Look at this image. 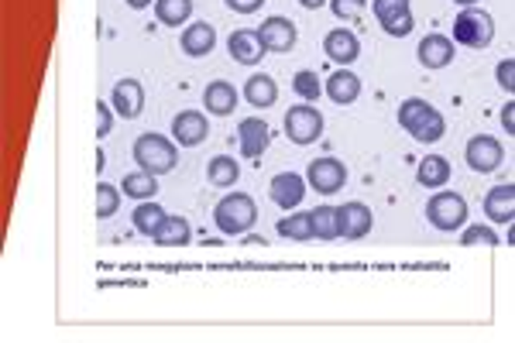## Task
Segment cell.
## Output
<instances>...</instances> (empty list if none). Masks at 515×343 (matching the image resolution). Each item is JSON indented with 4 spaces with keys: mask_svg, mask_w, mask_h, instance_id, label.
<instances>
[{
    "mask_svg": "<svg viewBox=\"0 0 515 343\" xmlns=\"http://www.w3.org/2000/svg\"><path fill=\"white\" fill-rule=\"evenodd\" d=\"M399 128L402 131H409L416 141H422V145H433V141H440L443 131H447L440 110H433V107H430L426 100H420V96H409V100L399 107Z\"/></svg>",
    "mask_w": 515,
    "mask_h": 343,
    "instance_id": "1",
    "label": "cell"
},
{
    "mask_svg": "<svg viewBox=\"0 0 515 343\" xmlns=\"http://www.w3.org/2000/svg\"><path fill=\"white\" fill-rule=\"evenodd\" d=\"M213 220H217V230H220V233L241 237V233H248V230L254 227L258 207H254V199H251L248 192H230V196H224V199L213 207Z\"/></svg>",
    "mask_w": 515,
    "mask_h": 343,
    "instance_id": "2",
    "label": "cell"
},
{
    "mask_svg": "<svg viewBox=\"0 0 515 343\" xmlns=\"http://www.w3.org/2000/svg\"><path fill=\"white\" fill-rule=\"evenodd\" d=\"M134 162L152 175H165L179 165V154H175V145L162 134H141L134 141Z\"/></svg>",
    "mask_w": 515,
    "mask_h": 343,
    "instance_id": "3",
    "label": "cell"
},
{
    "mask_svg": "<svg viewBox=\"0 0 515 343\" xmlns=\"http://www.w3.org/2000/svg\"><path fill=\"white\" fill-rule=\"evenodd\" d=\"M495 39V21L481 7H464L454 21V41L467 45V48H488Z\"/></svg>",
    "mask_w": 515,
    "mask_h": 343,
    "instance_id": "4",
    "label": "cell"
},
{
    "mask_svg": "<svg viewBox=\"0 0 515 343\" xmlns=\"http://www.w3.org/2000/svg\"><path fill=\"white\" fill-rule=\"evenodd\" d=\"M426 220L437 230L450 233V230H460L464 220H467V203L460 192H433L430 203H426Z\"/></svg>",
    "mask_w": 515,
    "mask_h": 343,
    "instance_id": "5",
    "label": "cell"
},
{
    "mask_svg": "<svg viewBox=\"0 0 515 343\" xmlns=\"http://www.w3.org/2000/svg\"><path fill=\"white\" fill-rule=\"evenodd\" d=\"M286 134L292 145H313L324 134V114L313 103H299L286 114Z\"/></svg>",
    "mask_w": 515,
    "mask_h": 343,
    "instance_id": "6",
    "label": "cell"
},
{
    "mask_svg": "<svg viewBox=\"0 0 515 343\" xmlns=\"http://www.w3.org/2000/svg\"><path fill=\"white\" fill-rule=\"evenodd\" d=\"M343 182H347V165L337 162V158H330V154L309 162V169H306V186H313V192L333 196V192L343 189Z\"/></svg>",
    "mask_w": 515,
    "mask_h": 343,
    "instance_id": "7",
    "label": "cell"
},
{
    "mask_svg": "<svg viewBox=\"0 0 515 343\" xmlns=\"http://www.w3.org/2000/svg\"><path fill=\"white\" fill-rule=\"evenodd\" d=\"M464 158H467V165H471L475 172H495L498 165H502V158H505V148H502V141H498V137L477 134V137L467 141Z\"/></svg>",
    "mask_w": 515,
    "mask_h": 343,
    "instance_id": "8",
    "label": "cell"
},
{
    "mask_svg": "<svg viewBox=\"0 0 515 343\" xmlns=\"http://www.w3.org/2000/svg\"><path fill=\"white\" fill-rule=\"evenodd\" d=\"M207 134H210V124H207V117L200 114V110H182V114L172 117V137H175V145H182V148L203 145Z\"/></svg>",
    "mask_w": 515,
    "mask_h": 343,
    "instance_id": "9",
    "label": "cell"
},
{
    "mask_svg": "<svg viewBox=\"0 0 515 343\" xmlns=\"http://www.w3.org/2000/svg\"><path fill=\"white\" fill-rule=\"evenodd\" d=\"M268 192H271V203H275V207H282V210H296L306 196V179L299 175V172H279V175L271 179Z\"/></svg>",
    "mask_w": 515,
    "mask_h": 343,
    "instance_id": "10",
    "label": "cell"
},
{
    "mask_svg": "<svg viewBox=\"0 0 515 343\" xmlns=\"http://www.w3.org/2000/svg\"><path fill=\"white\" fill-rule=\"evenodd\" d=\"M111 107H114L117 117L124 120H134V117L145 110V86L138 79H120L111 93Z\"/></svg>",
    "mask_w": 515,
    "mask_h": 343,
    "instance_id": "11",
    "label": "cell"
},
{
    "mask_svg": "<svg viewBox=\"0 0 515 343\" xmlns=\"http://www.w3.org/2000/svg\"><path fill=\"white\" fill-rule=\"evenodd\" d=\"M258 39L265 45V52H289L296 39H299V31H296V24L289 18H265V24L258 28Z\"/></svg>",
    "mask_w": 515,
    "mask_h": 343,
    "instance_id": "12",
    "label": "cell"
},
{
    "mask_svg": "<svg viewBox=\"0 0 515 343\" xmlns=\"http://www.w3.org/2000/svg\"><path fill=\"white\" fill-rule=\"evenodd\" d=\"M454 41L447 39V35H440V31H433V35H426V39L420 41V48H416V58H420L422 69H447L450 62H454Z\"/></svg>",
    "mask_w": 515,
    "mask_h": 343,
    "instance_id": "13",
    "label": "cell"
},
{
    "mask_svg": "<svg viewBox=\"0 0 515 343\" xmlns=\"http://www.w3.org/2000/svg\"><path fill=\"white\" fill-rule=\"evenodd\" d=\"M371 224H375V216L358 199L343 203L341 210H337V227H341V237H347V241H361L364 233L371 230Z\"/></svg>",
    "mask_w": 515,
    "mask_h": 343,
    "instance_id": "14",
    "label": "cell"
},
{
    "mask_svg": "<svg viewBox=\"0 0 515 343\" xmlns=\"http://www.w3.org/2000/svg\"><path fill=\"white\" fill-rule=\"evenodd\" d=\"M268 134H271V131H268V124L262 120V117H244V120L237 124L241 154H244V158H251V162H254V158H262V154H265V148H268V141H271Z\"/></svg>",
    "mask_w": 515,
    "mask_h": 343,
    "instance_id": "15",
    "label": "cell"
},
{
    "mask_svg": "<svg viewBox=\"0 0 515 343\" xmlns=\"http://www.w3.org/2000/svg\"><path fill=\"white\" fill-rule=\"evenodd\" d=\"M484 216L492 224H512L515 220V186L512 182H502L495 189L484 196Z\"/></svg>",
    "mask_w": 515,
    "mask_h": 343,
    "instance_id": "16",
    "label": "cell"
},
{
    "mask_svg": "<svg viewBox=\"0 0 515 343\" xmlns=\"http://www.w3.org/2000/svg\"><path fill=\"white\" fill-rule=\"evenodd\" d=\"M227 52L241 66H254V62H262L265 58V45L258 39V31H251V28H237L234 35L227 39Z\"/></svg>",
    "mask_w": 515,
    "mask_h": 343,
    "instance_id": "17",
    "label": "cell"
},
{
    "mask_svg": "<svg viewBox=\"0 0 515 343\" xmlns=\"http://www.w3.org/2000/svg\"><path fill=\"white\" fill-rule=\"evenodd\" d=\"M324 52H326V58H333V62L351 66L354 58L361 56V41H358L354 31H347V28H333V31L324 39Z\"/></svg>",
    "mask_w": 515,
    "mask_h": 343,
    "instance_id": "18",
    "label": "cell"
},
{
    "mask_svg": "<svg viewBox=\"0 0 515 343\" xmlns=\"http://www.w3.org/2000/svg\"><path fill=\"white\" fill-rule=\"evenodd\" d=\"M179 45H182V52H186V56H192V58L210 56L213 45H217V28H213V24H207V21H192L190 28L182 31Z\"/></svg>",
    "mask_w": 515,
    "mask_h": 343,
    "instance_id": "19",
    "label": "cell"
},
{
    "mask_svg": "<svg viewBox=\"0 0 515 343\" xmlns=\"http://www.w3.org/2000/svg\"><path fill=\"white\" fill-rule=\"evenodd\" d=\"M416 182L422 189H443L450 182V162L443 154H426L416 169Z\"/></svg>",
    "mask_w": 515,
    "mask_h": 343,
    "instance_id": "20",
    "label": "cell"
},
{
    "mask_svg": "<svg viewBox=\"0 0 515 343\" xmlns=\"http://www.w3.org/2000/svg\"><path fill=\"white\" fill-rule=\"evenodd\" d=\"M203 107L217 117H227L237 107V90L230 86L227 79H213L210 86L203 90Z\"/></svg>",
    "mask_w": 515,
    "mask_h": 343,
    "instance_id": "21",
    "label": "cell"
},
{
    "mask_svg": "<svg viewBox=\"0 0 515 343\" xmlns=\"http://www.w3.org/2000/svg\"><path fill=\"white\" fill-rule=\"evenodd\" d=\"M326 96H330L333 103L347 107V103H354V100L361 96V79L354 76V73H347V69H337L333 76L326 79Z\"/></svg>",
    "mask_w": 515,
    "mask_h": 343,
    "instance_id": "22",
    "label": "cell"
},
{
    "mask_svg": "<svg viewBox=\"0 0 515 343\" xmlns=\"http://www.w3.org/2000/svg\"><path fill=\"white\" fill-rule=\"evenodd\" d=\"M244 100H248L251 107H258V110L271 107V103L279 100V86H275V79L265 76V73L251 76L248 83H244Z\"/></svg>",
    "mask_w": 515,
    "mask_h": 343,
    "instance_id": "23",
    "label": "cell"
},
{
    "mask_svg": "<svg viewBox=\"0 0 515 343\" xmlns=\"http://www.w3.org/2000/svg\"><path fill=\"white\" fill-rule=\"evenodd\" d=\"M190 237H192L190 220H182V216H165V224H162V230L155 233L152 241L158 248H186Z\"/></svg>",
    "mask_w": 515,
    "mask_h": 343,
    "instance_id": "24",
    "label": "cell"
},
{
    "mask_svg": "<svg viewBox=\"0 0 515 343\" xmlns=\"http://www.w3.org/2000/svg\"><path fill=\"white\" fill-rule=\"evenodd\" d=\"M165 216H169V213L162 210L155 199H148V203L141 199L138 210H134V230L145 233V237H155V233L162 230V224H165Z\"/></svg>",
    "mask_w": 515,
    "mask_h": 343,
    "instance_id": "25",
    "label": "cell"
},
{
    "mask_svg": "<svg viewBox=\"0 0 515 343\" xmlns=\"http://www.w3.org/2000/svg\"><path fill=\"white\" fill-rule=\"evenodd\" d=\"M207 179H210V186L230 189L241 179V165L230 154H217V158H210V165H207Z\"/></svg>",
    "mask_w": 515,
    "mask_h": 343,
    "instance_id": "26",
    "label": "cell"
},
{
    "mask_svg": "<svg viewBox=\"0 0 515 343\" xmlns=\"http://www.w3.org/2000/svg\"><path fill=\"white\" fill-rule=\"evenodd\" d=\"M155 18L165 28H179L192 18V0H155Z\"/></svg>",
    "mask_w": 515,
    "mask_h": 343,
    "instance_id": "27",
    "label": "cell"
},
{
    "mask_svg": "<svg viewBox=\"0 0 515 343\" xmlns=\"http://www.w3.org/2000/svg\"><path fill=\"white\" fill-rule=\"evenodd\" d=\"M120 192H124V196H131V199H152L155 192H158V182H155L152 172L138 169V172H131V175H124Z\"/></svg>",
    "mask_w": 515,
    "mask_h": 343,
    "instance_id": "28",
    "label": "cell"
},
{
    "mask_svg": "<svg viewBox=\"0 0 515 343\" xmlns=\"http://www.w3.org/2000/svg\"><path fill=\"white\" fill-rule=\"evenodd\" d=\"M313 220V237L316 241H337L341 237V227H337V210L333 207H316L309 213Z\"/></svg>",
    "mask_w": 515,
    "mask_h": 343,
    "instance_id": "29",
    "label": "cell"
},
{
    "mask_svg": "<svg viewBox=\"0 0 515 343\" xmlns=\"http://www.w3.org/2000/svg\"><path fill=\"white\" fill-rule=\"evenodd\" d=\"M275 230L286 241H313V220H309V213H292L286 220H279Z\"/></svg>",
    "mask_w": 515,
    "mask_h": 343,
    "instance_id": "30",
    "label": "cell"
},
{
    "mask_svg": "<svg viewBox=\"0 0 515 343\" xmlns=\"http://www.w3.org/2000/svg\"><path fill=\"white\" fill-rule=\"evenodd\" d=\"M120 210V192L114 186H107V182H100L96 186V216L100 220H107V216H114Z\"/></svg>",
    "mask_w": 515,
    "mask_h": 343,
    "instance_id": "31",
    "label": "cell"
},
{
    "mask_svg": "<svg viewBox=\"0 0 515 343\" xmlns=\"http://www.w3.org/2000/svg\"><path fill=\"white\" fill-rule=\"evenodd\" d=\"M371 11H375V18L382 21V28H385V24H392V21L409 14V0H375Z\"/></svg>",
    "mask_w": 515,
    "mask_h": 343,
    "instance_id": "32",
    "label": "cell"
},
{
    "mask_svg": "<svg viewBox=\"0 0 515 343\" xmlns=\"http://www.w3.org/2000/svg\"><path fill=\"white\" fill-rule=\"evenodd\" d=\"M292 90L303 96L306 103H316V96L324 93V86H320L316 73H309V69H303V73H296V76H292Z\"/></svg>",
    "mask_w": 515,
    "mask_h": 343,
    "instance_id": "33",
    "label": "cell"
},
{
    "mask_svg": "<svg viewBox=\"0 0 515 343\" xmlns=\"http://www.w3.org/2000/svg\"><path fill=\"white\" fill-rule=\"evenodd\" d=\"M460 244H464V248H475V244H488V248H498V233L492 227H484V224H481V227H467L464 230V233H460Z\"/></svg>",
    "mask_w": 515,
    "mask_h": 343,
    "instance_id": "34",
    "label": "cell"
},
{
    "mask_svg": "<svg viewBox=\"0 0 515 343\" xmlns=\"http://www.w3.org/2000/svg\"><path fill=\"white\" fill-rule=\"evenodd\" d=\"M364 7H368V0H330V11H333V14H337L341 21L361 18Z\"/></svg>",
    "mask_w": 515,
    "mask_h": 343,
    "instance_id": "35",
    "label": "cell"
},
{
    "mask_svg": "<svg viewBox=\"0 0 515 343\" xmlns=\"http://www.w3.org/2000/svg\"><path fill=\"white\" fill-rule=\"evenodd\" d=\"M114 107L111 103H96V137H107L114 128Z\"/></svg>",
    "mask_w": 515,
    "mask_h": 343,
    "instance_id": "36",
    "label": "cell"
},
{
    "mask_svg": "<svg viewBox=\"0 0 515 343\" xmlns=\"http://www.w3.org/2000/svg\"><path fill=\"white\" fill-rule=\"evenodd\" d=\"M495 76H498V86H502L505 93H512V90H515V58H505V62H498Z\"/></svg>",
    "mask_w": 515,
    "mask_h": 343,
    "instance_id": "37",
    "label": "cell"
},
{
    "mask_svg": "<svg viewBox=\"0 0 515 343\" xmlns=\"http://www.w3.org/2000/svg\"><path fill=\"white\" fill-rule=\"evenodd\" d=\"M385 31H388L392 39H405V35L413 31V14H405V18L392 21V24H385Z\"/></svg>",
    "mask_w": 515,
    "mask_h": 343,
    "instance_id": "38",
    "label": "cell"
},
{
    "mask_svg": "<svg viewBox=\"0 0 515 343\" xmlns=\"http://www.w3.org/2000/svg\"><path fill=\"white\" fill-rule=\"evenodd\" d=\"M224 4H227L234 14H254V11H258L265 0H224Z\"/></svg>",
    "mask_w": 515,
    "mask_h": 343,
    "instance_id": "39",
    "label": "cell"
},
{
    "mask_svg": "<svg viewBox=\"0 0 515 343\" xmlns=\"http://www.w3.org/2000/svg\"><path fill=\"white\" fill-rule=\"evenodd\" d=\"M502 124H505V134L512 137L515 134V103L512 100H509V103H505V110H502Z\"/></svg>",
    "mask_w": 515,
    "mask_h": 343,
    "instance_id": "40",
    "label": "cell"
},
{
    "mask_svg": "<svg viewBox=\"0 0 515 343\" xmlns=\"http://www.w3.org/2000/svg\"><path fill=\"white\" fill-rule=\"evenodd\" d=\"M96 172H103L107 169V152H103V148H96V165H93Z\"/></svg>",
    "mask_w": 515,
    "mask_h": 343,
    "instance_id": "41",
    "label": "cell"
},
{
    "mask_svg": "<svg viewBox=\"0 0 515 343\" xmlns=\"http://www.w3.org/2000/svg\"><path fill=\"white\" fill-rule=\"evenodd\" d=\"M299 4H303L306 11H316V7H324L326 0H299Z\"/></svg>",
    "mask_w": 515,
    "mask_h": 343,
    "instance_id": "42",
    "label": "cell"
},
{
    "mask_svg": "<svg viewBox=\"0 0 515 343\" xmlns=\"http://www.w3.org/2000/svg\"><path fill=\"white\" fill-rule=\"evenodd\" d=\"M244 244H248V248H265V241H262V237H248Z\"/></svg>",
    "mask_w": 515,
    "mask_h": 343,
    "instance_id": "43",
    "label": "cell"
},
{
    "mask_svg": "<svg viewBox=\"0 0 515 343\" xmlns=\"http://www.w3.org/2000/svg\"><path fill=\"white\" fill-rule=\"evenodd\" d=\"M134 11H141V7H148V4H155V0H128Z\"/></svg>",
    "mask_w": 515,
    "mask_h": 343,
    "instance_id": "44",
    "label": "cell"
},
{
    "mask_svg": "<svg viewBox=\"0 0 515 343\" xmlns=\"http://www.w3.org/2000/svg\"><path fill=\"white\" fill-rule=\"evenodd\" d=\"M454 4H464V7H475L477 0H454Z\"/></svg>",
    "mask_w": 515,
    "mask_h": 343,
    "instance_id": "45",
    "label": "cell"
}]
</instances>
